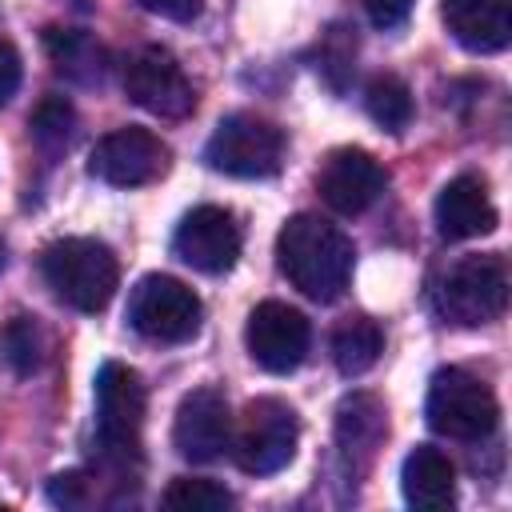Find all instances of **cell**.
I'll list each match as a JSON object with an SVG mask.
<instances>
[{
    "instance_id": "6da1fadb",
    "label": "cell",
    "mask_w": 512,
    "mask_h": 512,
    "mask_svg": "<svg viewBox=\"0 0 512 512\" xmlns=\"http://www.w3.org/2000/svg\"><path fill=\"white\" fill-rule=\"evenodd\" d=\"M276 264L288 276V284L300 288L308 300L332 304L352 280L356 248L336 224L312 212H296L276 232Z\"/></svg>"
},
{
    "instance_id": "7a4b0ae2",
    "label": "cell",
    "mask_w": 512,
    "mask_h": 512,
    "mask_svg": "<svg viewBox=\"0 0 512 512\" xmlns=\"http://www.w3.org/2000/svg\"><path fill=\"white\" fill-rule=\"evenodd\" d=\"M96 448L108 468L120 476L140 464V432H144V408L148 392L136 368L120 360H104L96 372Z\"/></svg>"
},
{
    "instance_id": "3957f363",
    "label": "cell",
    "mask_w": 512,
    "mask_h": 512,
    "mask_svg": "<svg viewBox=\"0 0 512 512\" xmlns=\"http://www.w3.org/2000/svg\"><path fill=\"white\" fill-rule=\"evenodd\" d=\"M40 272L48 288L76 312H100L108 308L116 284H120V264L104 240L92 236H64L44 248Z\"/></svg>"
},
{
    "instance_id": "277c9868",
    "label": "cell",
    "mask_w": 512,
    "mask_h": 512,
    "mask_svg": "<svg viewBox=\"0 0 512 512\" xmlns=\"http://www.w3.org/2000/svg\"><path fill=\"white\" fill-rule=\"evenodd\" d=\"M432 300L456 328L492 324L508 304V268L500 256H464L436 280Z\"/></svg>"
},
{
    "instance_id": "5b68a950",
    "label": "cell",
    "mask_w": 512,
    "mask_h": 512,
    "mask_svg": "<svg viewBox=\"0 0 512 512\" xmlns=\"http://www.w3.org/2000/svg\"><path fill=\"white\" fill-rule=\"evenodd\" d=\"M300 444V416L292 404L276 400V396H256L248 400L228 448L240 472L248 476H272L280 468L292 464Z\"/></svg>"
},
{
    "instance_id": "8992f818",
    "label": "cell",
    "mask_w": 512,
    "mask_h": 512,
    "mask_svg": "<svg viewBox=\"0 0 512 512\" xmlns=\"http://www.w3.org/2000/svg\"><path fill=\"white\" fill-rule=\"evenodd\" d=\"M204 164L236 180H268L284 164V132L252 112H232L204 144Z\"/></svg>"
},
{
    "instance_id": "52a82bcc",
    "label": "cell",
    "mask_w": 512,
    "mask_h": 512,
    "mask_svg": "<svg viewBox=\"0 0 512 512\" xmlns=\"http://www.w3.org/2000/svg\"><path fill=\"white\" fill-rule=\"evenodd\" d=\"M200 320H204L200 296L176 276L152 272L140 276L136 288L128 292V324L152 344H184L200 332Z\"/></svg>"
},
{
    "instance_id": "ba28073f",
    "label": "cell",
    "mask_w": 512,
    "mask_h": 512,
    "mask_svg": "<svg viewBox=\"0 0 512 512\" xmlns=\"http://www.w3.org/2000/svg\"><path fill=\"white\" fill-rule=\"evenodd\" d=\"M424 416H428V428L448 440H484L500 420V404L492 388L472 372L440 368L428 384Z\"/></svg>"
},
{
    "instance_id": "9c48e42d",
    "label": "cell",
    "mask_w": 512,
    "mask_h": 512,
    "mask_svg": "<svg viewBox=\"0 0 512 512\" xmlns=\"http://www.w3.org/2000/svg\"><path fill=\"white\" fill-rule=\"evenodd\" d=\"M124 92L132 104H140L144 112L160 116V120H184L196 108V88L184 76V68L176 64V56L168 48H140L136 56H128L124 64Z\"/></svg>"
},
{
    "instance_id": "30bf717a",
    "label": "cell",
    "mask_w": 512,
    "mask_h": 512,
    "mask_svg": "<svg viewBox=\"0 0 512 512\" xmlns=\"http://www.w3.org/2000/svg\"><path fill=\"white\" fill-rule=\"evenodd\" d=\"M168 156L172 152L156 132L128 124L96 140L88 156V172L112 188H140L168 172Z\"/></svg>"
},
{
    "instance_id": "8fae6325",
    "label": "cell",
    "mask_w": 512,
    "mask_h": 512,
    "mask_svg": "<svg viewBox=\"0 0 512 512\" xmlns=\"http://www.w3.org/2000/svg\"><path fill=\"white\" fill-rule=\"evenodd\" d=\"M308 340H312V328H308V316L292 304H280V300H264L248 312V324H244V344H248V356L272 372V376H288L304 364L308 356Z\"/></svg>"
},
{
    "instance_id": "7c38bea8",
    "label": "cell",
    "mask_w": 512,
    "mask_h": 512,
    "mask_svg": "<svg viewBox=\"0 0 512 512\" xmlns=\"http://www.w3.org/2000/svg\"><path fill=\"white\" fill-rule=\"evenodd\" d=\"M172 256L204 276H224L240 256V224L220 204H200L184 212L172 232Z\"/></svg>"
},
{
    "instance_id": "4fadbf2b",
    "label": "cell",
    "mask_w": 512,
    "mask_h": 512,
    "mask_svg": "<svg viewBox=\"0 0 512 512\" xmlns=\"http://www.w3.org/2000/svg\"><path fill=\"white\" fill-rule=\"evenodd\" d=\"M384 184H388L384 164L372 152H364V148H336L320 164V176H316V192H320V200L336 216H360V212H368L380 200Z\"/></svg>"
},
{
    "instance_id": "5bb4252c",
    "label": "cell",
    "mask_w": 512,
    "mask_h": 512,
    "mask_svg": "<svg viewBox=\"0 0 512 512\" xmlns=\"http://www.w3.org/2000/svg\"><path fill=\"white\" fill-rule=\"evenodd\" d=\"M232 440V412L220 388H192L172 420V444L192 464H212Z\"/></svg>"
},
{
    "instance_id": "9a60e30c",
    "label": "cell",
    "mask_w": 512,
    "mask_h": 512,
    "mask_svg": "<svg viewBox=\"0 0 512 512\" xmlns=\"http://www.w3.org/2000/svg\"><path fill=\"white\" fill-rule=\"evenodd\" d=\"M496 228V204L480 176H452L436 196V232L444 240H476Z\"/></svg>"
},
{
    "instance_id": "2e32d148",
    "label": "cell",
    "mask_w": 512,
    "mask_h": 512,
    "mask_svg": "<svg viewBox=\"0 0 512 512\" xmlns=\"http://www.w3.org/2000/svg\"><path fill=\"white\" fill-rule=\"evenodd\" d=\"M444 24L452 40L468 52H500L512 40L508 0H444Z\"/></svg>"
},
{
    "instance_id": "e0dca14e",
    "label": "cell",
    "mask_w": 512,
    "mask_h": 512,
    "mask_svg": "<svg viewBox=\"0 0 512 512\" xmlns=\"http://www.w3.org/2000/svg\"><path fill=\"white\" fill-rule=\"evenodd\" d=\"M400 492L420 512H444V508H452L456 504V468H452V460L440 448H432V444H416L404 456Z\"/></svg>"
},
{
    "instance_id": "ac0fdd59",
    "label": "cell",
    "mask_w": 512,
    "mask_h": 512,
    "mask_svg": "<svg viewBox=\"0 0 512 512\" xmlns=\"http://www.w3.org/2000/svg\"><path fill=\"white\" fill-rule=\"evenodd\" d=\"M384 404L372 392H352L336 408V444L344 456H372L384 440Z\"/></svg>"
},
{
    "instance_id": "d6986e66",
    "label": "cell",
    "mask_w": 512,
    "mask_h": 512,
    "mask_svg": "<svg viewBox=\"0 0 512 512\" xmlns=\"http://www.w3.org/2000/svg\"><path fill=\"white\" fill-rule=\"evenodd\" d=\"M44 48L52 56V68L76 84H100L104 76V48L80 32V28H48Z\"/></svg>"
},
{
    "instance_id": "ffe728a7",
    "label": "cell",
    "mask_w": 512,
    "mask_h": 512,
    "mask_svg": "<svg viewBox=\"0 0 512 512\" xmlns=\"http://www.w3.org/2000/svg\"><path fill=\"white\" fill-rule=\"evenodd\" d=\"M384 352V332L372 316H348L332 332V364L344 376H364Z\"/></svg>"
},
{
    "instance_id": "44dd1931",
    "label": "cell",
    "mask_w": 512,
    "mask_h": 512,
    "mask_svg": "<svg viewBox=\"0 0 512 512\" xmlns=\"http://www.w3.org/2000/svg\"><path fill=\"white\" fill-rule=\"evenodd\" d=\"M364 108H368V116H372L384 132H392V136H400V132L412 124V116H416L412 88H408L400 76H392V72L368 80V88H364Z\"/></svg>"
},
{
    "instance_id": "7402d4cb",
    "label": "cell",
    "mask_w": 512,
    "mask_h": 512,
    "mask_svg": "<svg viewBox=\"0 0 512 512\" xmlns=\"http://www.w3.org/2000/svg\"><path fill=\"white\" fill-rule=\"evenodd\" d=\"M44 352H48V340L36 316H12L0 328V360L12 376H32L44 364Z\"/></svg>"
},
{
    "instance_id": "603a6c76",
    "label": "cell",
    "mask_w": 512,
    "mask_h": 512,
    "mask_svg": "<svg viewBox=\"0 0 512 512\" xmlns=\"http://www.w3.org/2000/svg\"><path fill=\"white\" fill-rule=\"evenodd\" d=\"M28 124H32V140L44 152H64L76 136V108L64 96H44Z\"/></svg>"
},
{
    "instance_id": "cb8c5ba5",
    "label": "cell",
    "mask_w": 512,
    "mask_h": 512,
    "mask_svg": "<svg viewBox=\"0 0 512 512\" xmlns=\"http://www.w3.org/2000/svg\"><path fill=\"white\" fill-rule=\"evenodd\" d=\"M164 508H180V512H224V508H232V492L220 488L216 480L176 476L164 488Z\"/></svg>"
},
{
    "instance_id": "d4e9b609",
    "label": "cell",
    "mask_w": 512,
    "mask_h": 512,
    "mask_svg": "<svg viewBox=\"0 0 512 512\" xmlns=\"http://www.w3.org/2000/svg\"><path fill=\"white\" fill-rule=\"evenodd\" d=\"M48 500L60 504V508H84L92 500V476L72 468V472H60L48 480Z\"/></svg>"
},
{
    "instance_id": "484cf974",
    "label": "cell",
    "mask_w": 512,
    "mask_h": 512,
    "mask_svg": "<svg viewBox=\"0 0 512 512\" xmlns=\"http://www.w3.org/2000/svg\"><path fill=\"white\" fill-rule=\"evenodd\" d=\"M360 8H364V16L376 24V28H400L404 20H408V12H412V0H360Z\"/></svg>"
},
{
    "instance_id": "4316f807",
    "label": "cell",
    "mask_w": 512,
    "mask_h": 512,
    "mask_svg": "<svg viewBox=\"0 0 512 512\" xmlns=\"http://www.w3.org/2000/svg\"><path fill=\"white\" fill-rule=\"evenodd\" d=\"M140 8H148L152 16H164V20L188 24L204 12V0H140Z\"/></svg>"
},
{
    "instance_id": "83f0119b",
    "label": "cell",
    "mask_w": 512,
    "mask_h": 512,
    "mask_svg": "<svg viewBox=\"0 0 512 512\" xmlns=\"http://www.w3.org/2000/svg\"><path fill=\"white\" fill-rule=\"evenodd\" d=\"M20 88V56L12 44L0 40V104H8Z\"/></svg>"
},
{
    "instance_id": "f1b7e54d",
    "label": "cell",
    "mask_w": 512,
    "mask_h": 512,
    "mask_svg": "<svg viewBox=\"0 0 512 512\" xmlns=\"http://www.w3.org/2000/svg\"><path fill=\"white\" fill-rule=\"evenodd\" d=\"M0 264H4V244H0Z\"/></svg>"
}]
</instances>
